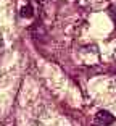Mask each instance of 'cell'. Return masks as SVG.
Masks as SVG:
<instances>
[{
	"label": "cell",
	"instance_id": "1",
	"mask_svg": "<svg viewBox=\"0 0 116 126\" xmlns=\"http://www.w3.org/2000/svg\"><path fill=\"white\" fill-rule=\"evenodd\" d=\"M95 123L98 126H108L111 123H115V116L106 110H100L97 111V115H95Z\"/></svg>",
	"mask_w": 116,
	"mask_h": 126
},
{
	"label": "cell",
	"instance_id": "3",
	"mask_svg": "<svg viewBox=\"0 0 116 126\" xmlns=\"http://www.w3.org/2000/svg\"><path fill=\"white\" fill-rule=\"evenodd\" d=\"M0 47H2V39H0Z\"/></svg>",
	"mask_w": 116,
	"mask_h": 126
},
{
	"label": "cell",
	"instance_id": "2",
	"mask_svg": "<svg viewBox=\"0 0 116 126\" xmlns=\"http://www.w3.org/2000/svg\"><path fill=\"white\" fill-rule=\"evenodd\" d=\"M32 15H34V13H32V7H31L29 3H27L26 7L21 8V16H23V18H31Z\"/></svg>",
	"mask_w": 116,
	"mask_h": 126
}]
</instances>
